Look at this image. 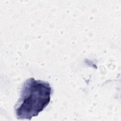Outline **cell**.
I'll return each instance as SVG.
<instances>
[{
	"label": "cell",
	"mask_w": 121,
	"mask_h": 121,
	"mask_svg": "<svg viewBox=\"0 0 121 121\" xmlns=\"http://www.w3.org/2000/svg\"><path fill=\"white\" fill-rule=\"evenodd\" d=\"M52 93V87L48 82L33 78L26 80L15 105L17 119L30 120L37 116L50 103Z\"/></svg>",
	"instance_id": "6da1fadb"
}]
</instances>
